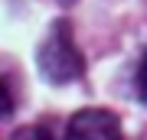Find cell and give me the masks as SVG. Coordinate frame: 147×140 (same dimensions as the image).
Instances as JSON below:
<instances>
[{"label": "cell", "instance_id": "cell-1", "mask_svg": "<svg viewBox=\"0 0 147 140\" xmlns=\"http://www.w3.org/2000/svg\"><path fill=\"white\" fill-rule=\"evenodd\" d=\"M36 65H39V75L53 85H69V82L85 75V59H82V52L72 39L69 20H56L49 26V33L39 42Z\"/></svg>", "mask_w": 147, "mask_h": 140}, {"label": "cell", "instance_id": "cell-2", "mask_svg": "<svg viewBox=\"0 0 147 140\" xmlns=\"http://www.w3.org/2000/svg\"><path fill=\"white\" fill-rule=\"evenodd\" d=\"M65 140H124V134H121L118 114L105 108H85L69 117Z\"/></svg>", "mask_w": 147, "mask_h": 140}, {"label": "cell", "instance_id": "cell-3", "mask_svg": "<svg viewBox=\"0 0 147 140\" xmlns=\"http://www.w3.org/2000/svg\"><path fill=\"white\" fill-rule=\"evenodd\" d=\"M13 111H16V94H13V88H10V82L0 78V121H7Z\"/></svg>", "mask_w": 147, "mask_h": 140}, {"label": "cell", "instance_id": "cell-4", "mask_svg": "<svg viewBox=\"0 0 147 140\" xmlns=\"http://www.w3.org/2000/svg\"><path fill=\"white\" fill-rule=\"evenodd\" d=\"M13 140H56L53 134H49V127H42V124H33V127H23L20 134H16Z\"/></svg>", "mask_w": 147, "mask_h": 140}, {"label": "cell", "instance_id": "cell-5", "mask_svg": "<svg viewBox=\"0 0 147 140\" xmlns=\"http://www.w3.org/2000/svg\"><path fill=\"white\" fill-rule=\"evenodd\" d=\"M137 98L147 104V52L141 59V68H137Z\"/></svg>", "mask_w": 147, "mask_h": 140}, {"label": "cell", "instance_id": "cell-6", "mask_svg": "<svg viewBox=\"0 0 147 140\" xmlns=\"http://www.w3.org/2000/svg\"><path fill=\"white\" fill-rule=\"evenodd\" d=\"M56 3H62V7H72V3H75V0H56Z\"/></svg>", "mask_w": 147, "mask_h": 140}]
</instances>
